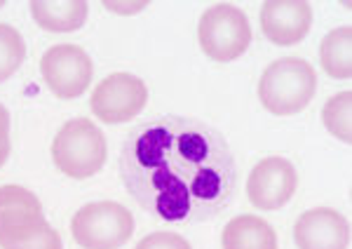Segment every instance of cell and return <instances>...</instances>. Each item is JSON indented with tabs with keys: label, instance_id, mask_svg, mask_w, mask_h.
Wrapping results in <instances>:
<instances>
[{
	"label": "cell",
	"instance_id": "obj_1",
	"mask_svg": "<svg viewBox=\"0 0 352 249\" xmlns=\"http://www.w3.org/2000/svg\"><path fill=\"white\" fill-rule=\"evenodd\" d=\"M120 179L139 207L160 221L200 224L230 205L237 165L228 141L212 124L162 116L127 134Z\"/></svg>",
	"mask_w": 352,
	"mask_h": 249
},
{
	"label": "cell",
	"instance_id": "obj_2",
	"mask_svg": "<svg viewBox=\"0 0 352 249\" xmlns=\"http://www.w3.org/2000/svg\"><path fill=\"white\" fill-rule=\"evenodd\" d=\"M317 92V73L300 56L272 61L258 80V99L272 116H296Z\"/></svg>",
	"mask_w": 352,
	"mask_h": 249
},
{
	"label": "cell",
	"instance_id": "obj_3",
	"mask_svg": "<svg viewBox=\"0 0 352 249\" xmlns=\"http://www.w3.org/2000/svg\"><path fill=\"white\" fill-rule=\"evenodd\" d=\"M106 137L87 118L68 120L52 141V160L71 179H89L106 162Z\"/></svg>",
	"mask_w": 352,
	"mask_h": 249
},
{
	"label": "cell",
	"instance_id": "obj_4",
	"mask_svg": "<svg viewBox=\"0 0 352 249\" xmlns=\"http://www.w3.org/2000/svg\"><path fill=\"white\" fill-rule=\"evenodd\" d=\"M197 41L209 59L228 64L247 52L252 43V26L240 8L230 3H217L202 12L197 24Z\"/></svg>",
	"mask_w": 352,
	"mask_h": 249
},
{
	"label": "cell",
	"instance_id": "obj_5",
	"mask_svg": "<svg viewBox=\"0 0 352 249\" xmlns=\"http://www.w3.org/2000/svg\"><path fill=\"white\" fill-rule=\"evenodd\" d=\"M71 233L82 249H118L132 237L134 217L120 202H89L71 219Z\"/></svg>",
	"mask_w": 352,
	"mask_h": 249
},
{
	"label": "cell",
	"instance_id": "obj_6",
	"mask_svg": "<svg viewBox=\"0 0 352 249\" xmlns=\"http://www.w3.org/2000/svg\"><path fill=\"white\" fill-rule=\"evenodd\" d=\"M146 101H148V87L141 78L132 73H113L94 87L89 109L101 122L122 124L134 120L146 109Z\"/></svg>",
	"mask_w": 352,
	"mask_h": 249
},
{
	"label": "cell",
	"instance_id": "obj_7",
	"mask_svg": "<svg viewBox=\"0 0 352 249\" xmlns=\"http://www.w3.org/2000/svg\"><path fill=\"white\" fill-rule=\"evenodd\" d=\"M41 73L56 99H76L92 83L94 64L82 47L64 43L54 45L43 54Z\"/></svg>",
	"mask_w": 352,
	"mask_h": 249
},
{
	"label": "cell",
	"instance_id": "obj_8",
	"mask_svg": "<svg viewBox=\"0 0 352 249\" xmlns=\"http://www.w3.org/2000/svg\"><path fill=\"white\" fill-rule=\"evenodd\" d=\"M298 188L296 167L287 158H263L247 179V195L256 209L272 212L285 207Z\"/></svg>",
	"mask_w": 352,
	"mask_h": 249
},
{
	"label": "cell",
	"instance_id": "obj_9",
	"mask_svg": "<svg viewBox=\"0 0 352 249\" xmlns=\"http://www.w3.org/2000/svg\"><path fill=\"white\" fill-rule=\"evenodd\" d=\"M45 226L43 205L31 191L14 184L0 186V249L38 233Z\"/></svg>",
	"mask_w": 352,
	"mask_h": 249
},
{
	"label": "cell",
	"instance_id": "obj_10",
	"mask_svg": "<svg viewBox=\"0 0 352 249\" xmlns=\"http://www.w3.org/2000/svg\"><path fill=\"white\" fill-rule=\"evenodd\" d=\"M312 8L305 0H268L261 8V28L272 45L292 47L308 36Z\"/></svg>",
	"mask_w": 352,
	"mask_h": 249
},
{
	"label": "cell",
	"instance_id": "obj_11",
	"mask_svg": "<svg viewBox=\"0 0 352 249\" xmlns=\"http://www.w3.org/2000/svg\"><path fill=\"white\" fill-rule=\"evenodd\" d=\"M294 242L298 249H348L350 224L338 209H308L294 226Z\"/></svg>",
	"mask_w": 352,
	"mask_h": 249
},
{
	"label": "cell",
	"instance_id": "obj_12",
	"mask_svg": "<svg viewBox=\"0 0 352 249\" xmlns=\"http://www.w3.org/2000/svg\"><path fill=\"white\" fill-rule=\"evenodd\" d=\"M89 5L85 0H31V14L43 31L71 33L85 26Z\"/></svg>",
	"mask_w": 352,
	"mask_h": 249
},
{
	"label": "cell",
	"instance_id": "obj_13",
	"mask_svg": "<svg viewBox=\"0 0 352 249\" xmlns=\"http://www.w3.org/2000/svg\"><path fill=\"white\" fill-rule=\"evenodd\" d=\"M223 249H277V233L272 226L254 214L230 219L221 235Z\"/></svg>",
	"mask_w": 352,
	"mask_h": 249
},
{
	"label": "cell",
	"instance_id": "obj_14",
	"mask_svg": "<svg viewBox=\"0 0 352 249\" xmlns=\"http://www.w3.org/2000/svg\"><path fill=\"white\" fill-rule=\"evenodd\" d=\"M320 64L327 76L348 80L352 76V28L338 26L329 31L320 45Z\"/></svg>",
	"mask_w": 352,
	"mask_h": 249
},
{
	"label": "cell",
	"instance_id": "obj_15",
	"mask_svg": "<svg viewBox=\"0 0 352 249\" xmlns=\"http://www.w3.org/2000/svg\"><path fill=\"white\" fill-rule=\"evenodd\" d=\"M352 92L345 89V92L333 94L331 99L324 104L322 109V122L329 129L331 137H336L343 144H350L352 141Z\"/></svg>",
	"mask_w": 352,
	"mask_h": 249
},
{
	"label": "cell",
	"instance_id": "obj_16",
	"mask_svg": "<svg viewBox=\"0 0 352 249\" xmlns=\"http://www.w3.org/2000/svg\"><path fill=\"white\" fill-rule=\"evenodd\" d=\"M26 59V45L21 33L10 24H0V83L19 71Z\"/></svg>",
	"mask_w": 352,
	"mask_h": 249
},
{
	"label": "cell",
	"instance_id": "obj_17",
	"mask_svg": "<svg viewBox=\"0 0 352 249\" xmlns=\"http://www.w3.org/2000/svg\"><path fill=\"white\" fill-rule=\"evenodd\" d=\"M3 249H64V242H61V235L47 224L43 230H38V233L28 235L19 242H12V245H8Z\"/></svg>",
	"mask_w": 352,
	"mask_h": 249
},
{
	"label": "cell",
	"instance_id": "obj_18",
	"mask_svg": "<svg viewBox=\"0 0 352 249\" xmlns=\"http://www.w3.org/2000/svg\"><path fill=\"white\" fill-rule=\"evenodd\" d=\"M136 249H192L188 240L176 233H167V230H157V233L146 235L144 240L136 245Z\"/></svg>",
	"mask_w": 352,
	"mask_h": 249
},
{
	"label": "cell",
	"instance_id": "obj_19",
	"mask_svg": "<svg viewBox=\"0 0 352 249\" xmlns=\"http://www.w3.org/2000/svg\"><path fill=\"white\" fill-rule=\"evenodd\" d=\"M10 158V113L0 104V167Z\"/></svg>",
	"mask_w": 352,
	"mask_h": 249
},
{
	"label": "cell",
	"instance_id": "obj_20",
	"mask_svg": "<svg viewBox=\"0 0 352 249\" xmlns=\"http://www.w3.org/2000/svg\"><path fill=\"white\" fill-rule=\"evenodd\" d=\"M3 5H5V3H3V0H0V8H3Z\"/></svg>",
	"mask_w": 352,
	"mask_h": 249
}]
</instances>
